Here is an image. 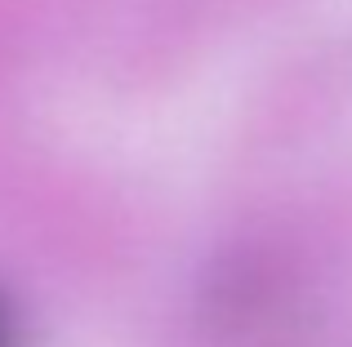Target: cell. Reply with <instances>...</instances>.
Returning <instances> with one entry per match:
<instances>
[{"mask_svg":"<svg viewBox=\"0 0 352 347\" xmlns=\"http://www.w3.org/2000/svg\"><path fill=\"white\" fill-rule=\"evenodd\" d=\"M0 347H5V330H0Z\"/></svg>","mask_w":352,"mask_h":347,"instance_id":"6da1fadb","label":"cell"}]
</instances>
